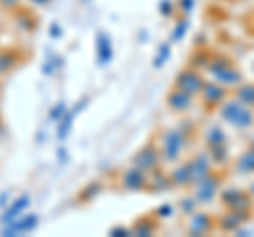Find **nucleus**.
<instances>
[{"label": "nucleus", "mask_w": 254, "mask_h": 237, "mask_svg": "<svg viewBox=\"0 0 254 237\" xmlns=\"http://www.w3.org/2000/svg\"><path fill=\"white\" fill-rule=\"evenodd\" d=\"M205 72H208V76L212 78V81L225 85L227 89H235V87L244 81V72L235 66L233 59H229L227 55H222V53H212L210 55Z\"/></svg>", "instance_id": "nucleus-1"}, {"label": "nucleus", "mask_w": 254, "mask_h": 237, "mask_svg": "<svg viewBox=\"0 0 254 237\" xmlns=\"http://www.w3.org/2000/svg\"><path fill=\"white\" fill-rule=\"evenodd\" d=\"M218 117L222 118V123H227L229 127L240 129V131L254 127V108L240 102L235 96L227 98L218 106Z\"/></svg>", "instance_id": "nucleus-2"}, {"label": "nucleus", "mask_w": 254, "mask_h": 237, "mask_svg": "<svg viewBox=\"0 0 254 237\" xmlns=\"http://www.w3.org/2000/svg\"><path fill=\"white\" fill-rule=\"evenodd\" d=\"M189 144V131L182 127H172L161 131L159 136V151H161L163 163H176L180 159V155L185 153V148Z\"/></svg>", "instance_id": "nucleus-3"}, {"label": "nucleus", "mask_w": 254, "mask_h": 237, "mask_svg": "<svg viewBox=\"0 0 254 237\" xmlns=\"http://www.w3.org/2000/svg\"><path fill=\"white\" fill-rule=\"evenodd\" d=\"M220 203L225 210H235V212H250L254 214V197L250 191L240 186H229V188H220Z\"/></svg>", "instance_id": "nucleus-4"}, {"label": "nucleus", "mask_w": 254, "mask_h": 237, "mask_svg": "<svg viewBox=\"0 0 254 237\" xmlns=\"http://www.w3.org/2000/svg\"><path fill=\"white\" fill-rule=\"evenodd\" d=\"M203 83H205V78L203 74L199 72L197 68L193 66H189V68H182L180 72L176 74V81H174V87L180 91H185L189 93V96H199L201 89H203Z\"/></svg>", "instance_id": "nucleus-5"}, {"label": "nucleus", "mask_w": 254, "mask_h": 237, "mask_svg": "<svg viewBox=\"0 0 254 237\" xmlns=\"http://www.w3.org/2000/svg\"><path fill=\"white\" fill-rule=\"evenodd\" d=\"M220 184H222V178L218 176V174H214V172L210 174V176H205L201 182H197L193 186V197L197 199V203L199 205L212 203L220 193Z\"/></svg>", "instance_id": "nucleus-6"}, {"label": "nucleus", "mask_w": 254, "mask_h": 237, "mask_svg": "<svg viewBox=\"0 0 254 237\" xmlns=\"http://www.w3.org/2000/svg\"><path fill=\"white\" fill-rule=\"evenodd\" d=\"M187 165H189V174H190V186L201 182L205 176H210V174L214 172V161H212L208 151H201V153L193 155L187 161Z\"/></svg>", "instance_id": "nucleus-7"}, {"label": "nucleus", "mask_w": 254, "mask_h": 237, "mask_svg": "<svg viewBox=\"0 0 254 237\" xmlns=\"http://www.w3.org/2000/svg\"><path fill=\"white\" fill-rule=\"evenodd\" d=\"M161 151H159V146L155 144V142H148V144H144L142 148H138L136 155H133L131 163L138 165V168H142L144 172H155L159 170V165H161Z\"/></svg>", "instance_id": "nucleus-8"}, {"label": "nucleus", "mask_w": 254, "mask_h": 237, "mask_svg": "<svg viewBox=\"0 0 254 237\" xmlns=\"http://www.w3.org/2000/svg\"><path fill=\"white\" fill-rule=\"evenodd\" d=\"M121 188L131 191V193L146 191L148 188V172H144L142 168L131 163V168L123 170V174H121Z\"/></svg>", "instance_id": "nucleus-9"}, {"label": "nucleus", "mask_w": 254, "mask_h": 237, "mask_svg": "<svg viewBox=\"0 0 254 237\" xmlns=\"http://www.w3.org/2000/svg\"><path fill=\"white\" fill-rule=\"evenodd\" d=\"M199 98H201L205 108H218L222 102L229 98V93H227V87L225 85H220L216 81H205L203 83V89L199 93Z\"/></svg>", "instance_id": "nucleus-10"}, {"label": "nucleus", "mask_w": 254, "mask_h": 237, "mask_svg": "<svg viewBox=\"0 0 254 237\" xmlns=\"http://www.w3.org/2000/svg\"><path fill=\"white\" fill-rule=\"evenodd\" d=\"M214 229H216V218L205 214V212H193V214L189 216V225H187V233L189 235H208L212 233Z\"/></svg>", "instance_id": "nucleus-11"}, {"label": "nucleus", "mask_w": 254, "mask_h": 237, "mask_svg": "<svg viewBox=\"0 0 254 237\" xmlns=\"http://www.w3.org/2000/svg\"><path fill=\"white\" fill-rule=\"evenodd\" d=\"M250 212H235V210H225V214L216 218V229L225 233H235L250 220Z\"/></svg>", "instance_id": "nucleus-12"}, {"label": "nucleus", "mask_w": 254, "mask_h": 237, "mask_svg": "<svg viewBox=\"0 0 254 237\" xmlns=\"http://www.w3.org/2000/svg\"><path fill=\"white\" fill-rule=\"evenodd\" d=\"M38 227V214H21L13 220V223L4 225L2 235L4 237H15L21 233H32Z\"/></svg>", "instance_id": "nucleus-13"}, {"label": "nucleus", "mask_w": 254, "mask_h": 237, "mask_svg": "<svg viewBox=\"0 0 254 237\" xmlns=\"http://www.w3.org/2000/svg\"><path fill=\"white\" fill-rule=\"evenodd\" d=\"M193 104H195V96H189V93L176 89V87H174L168 96H165V106H168L172 113H176V115L189 113V110L193 108Z\"/></svg>", "instance_id": "nucleus-14"}, {"label": "nucleus", "mask_w": 254, "mask_h": 237, "mask_svg": "<svg viewBox=\"0 0 254 237\" xmlns=\"http://www.w3.org/2000/svg\"><path fill=\"white\" fill-rule=\"evenodd\" d=\"M95 59L100 66H106L113 61V38L106 32H98L95 36Z\"/></svg>", "instance_id": "nucleus-15"}, {"label": "nucleus", "mask_w": 254, "mask_h": 237, "mask_svg": "<svg viewBox=\"0 0 254 237\" xmlns=\"http://www.w3.org/2000/svg\"><path fill=\"white\" fill-rule=\"evenodd\" d=\"M28 205H30V195H19L17 199H13L9 205H6V210L2 212V216H0V223H2V227L13 223L17 216H21L23 212L28 210Z\"/></svg>", "instance_id": "nucleus-16"}, {"label": "nucleus", "mask_w": 254, "mask_h": 237, "mask_svg": "<svg viewBox=\"0 0 254 237\" xmlns=\"http://www.w3.org/2000/svg\"><path fill=\"white\" fill-rule=\"evenodd\" d=\"M233 172L240 176H254V146L250 144L244 153H240L233 161Z\"/></svg>", "instance_id": "nucleus-17"}, {"label": "nucleus", "mask_w": 254, "mask_h": 237, "mask_svg": "<svg viewBox=\"0 0 254 237\" xmlns=\"http://www.w3.org/2000/svg\"><path fill=\"white\" fill-rule=\"evenodd\" d=\"M87 104V98L81 100V104L74 106V108H68V113L64 115L60 121H58V140H66L68 138V133L70 129H72V123H74V118L78 117V113H81V108Z\"/></svg>", "instance_id": "nucleus-18"}, {"label": "nucleus", "mask_w": 254, "mask_h": 237, "mask_svg": "<svg viewBox=\"0 0 254 237\" xmlns=\"http://www.w3.org/2000/svg\"><path fill=\"white\" fill-rule=\"evenodd\" d=\"M170 188H174L172 180H170V172H161V168H159V170L148 174V188L146 191H150V193H165V191H170Z\"/></svg>", "instance_id": "nucleus-19"}, {"label": "nucleus", "mask_w": 254, "mask_h": 237, "mask_svg": "<svg viewBox=\"0 0 254 237\" xmlns=\"http://www.w3.org/2000/svg\"><path fill=\"white\" fill-rule=\"evenodd\" d=\"M203 142H205V148H216V146L229 144V138H227V131L220 125H208V129L203 131Z\"/></svg>", "instance_id": "nucleus-20"}, {"label": "nucleus", "mask_w": 254, "mask_h": 237, "mask_svg": "<svg viewBox=\"0 0 254 237\" xmlns=\"http://www.w3.org/2000/svg\"><path fill=\"white\" fill-rule=\"evenodd\" d=\"M157 229H159V223L153 216H140V218H136V223L131 225V233H133V237H150L157 233Z\"/></svg>", "instance_id": "nucleus-21"}, {"label": "nucleus", "mask_w": 254, "mask_h": 237, "mask_svg": "<svg viewBox=\"0 0 254 237\" xmlns=\"http://www.w3.org/2000/svg\"><path fill=\"white\" fill-rule=\"evenodd\" d=\"M170 180H172V186H174V188H189V186H190V174H189L187 161L180 163L178 168H172Z\"/></svg>", "instance_id": "nucleus-22"}, {"label": "nucleus", "mask_w": 254, "mask_h": 237, "mask_svg": "<svg viewBox=\"0 0 254 237\" xmlns=\"http://www.w3.org/2000/svg\"><path fill=\"white\" fill-rule=\"evenodd\" d=\"M233 96L240 100V102H244V104H248V106L254 108V83L242 81V83L233 89Z\"/></svg>", "instance_id": "nucleus-23"}, {"label": "nucleus", "mask_w": 254, "mask_h": 237, "mask_svg": "<svg viewBox=\"0 0 254 237\" xmlns=\"http://www.w3.org/2000/svg\"><path fill=\"white\" fill-rule=\"evenodd\" d=\"M100 193H102V182H100V180H93V182H89L81 193H78V201H81V203H89Z\"/></svg>", "instance_id": "nucleus-24"}, {"label": "nucleus", "mask_w": 254, "mask_h": 237, "mask_svg": "<svg viewBox=\"0 0 254 237\" xmlns=\"http://www.w3.org/2000/svg\"><path fill=\"white\" fill-rule=\"evenodd\" d=\"M17 53L15 51H0V74H6L9 70H13L17 66Z\"/></svg>", "instance_id": "nucleus-25"}, {"label": "nucleus", "mask_w": 254, "mask_h": 237, "mask_svg": "<svg viewBox=\"0 0 254 237\" xmlns=\"http://www.w3.org/2000/svg\"><path fill=\"white\" fill-rule=\"evenodd\" d=\"M170 55H172V49H170V43H163V45H159V51L155 53V58H153V68H163L165 64H168V59H170Z\"/></svg>", "instance_id": "nucleus-26"}, {"label": "nucleus", "mask_w": 254, "mask_h": 237, "mask_svg": "<svg viewBox=\"0 0 254 237\" xmlns=\"http://www.w3.org/2000/svg\"><path fill=\"white\" fill-rule=\"evenodd\" d=\"M189 17H180L178 21H176V26H174V30H172V36H170V41L172 43H178V41H182V38L187 36V30H189Z\"/></svg>", "instance_id": "nucleus-27"}, {"label": "nucleus", "mask_w": 254, "mask_h": 237, "mask_svg": "<svg viewBox=\"0 0 254 237\" xmlns=\"http://www.w3.org/2000/svg\"><path fill=\"white\" fill-rule=\"evenodd\" d=\"M205 151L210 153L214 165H222V163H227V161H229V144H225V146H216V148H205Z\"/></svg>", "instance_id": "nucleus-28"}, {"label": "nucleus", "mask_w": 254, "mask_h": 237, "mask_svg": "<svg viewBox=\"0 0 254 237\" xmlns=\"http://www.w3.org/2000/svg\"><path fill=\"white\" fill-rule=\"evenodd\" d=\"M66 113H68V104H66V102H58V104H55V106L49 110V121L58 123Z\"/></svg>", "instance_id": "nucleus-29"}, {"label": "nucleus", "mask_w": 254, "mask_h": 237, "mask_svg": "<svg viewBox=\"0 0 254 237\" xmlns=\"http://www.w3.org/2000/svg\"><path fill=\"white\" fill-rule=\"evenodd\" d=\"M210 55L212 53H208V51H197L195 55H193V59H190V66L193 68H203L205 70V66H208V59H210Z\"/></svg>", "instance_id": "nucleus-30"}, {"label": "nucleus", "mask_w": 254, "mask_h": 237, "mask_svg": "<svg viewBox=\"0 0 254 237\" xmlns=\"http://www.w3.org/2000/svg\"><path fill=\"white\" fill-rule=\"evenodd\" d=\"M62 64H64V59H62V58H55V55H51V58L47 59V64L43 66V74H47V76L53 74L55 70H60V68H62Z\"/></svg>", "instance_id": "nucleus-31"}, {"label": "nucleus", "mask_w": 254, "mask_h": 237, "mask_svg": "<svg viewBox=\"0 0 254 237\" xmlns=\"http://www.w3.org/2000/svg\"><path fill=\"white\" fill-rule=\"evenodd\" d=\"M197 205H199V203H197V199H195L193 195H190V197H185V199H180V210L185 212L187 216H190L193 212H197Z\"/></svg>", "instance_id": "nucleus-32"}, {"label": "nucleus", "mask_w": 254, "mask_h": 237, "mask_svg": "<svg viewBox=\"0 0 254 237\" xmlns=\"http://www.w3.org/2000/svg\"><path fill=\"white\" fill-rule=\"evenodd\" d=\"M174 11H176V2L174 0H161L159 2V13L163 17H174Z\"/></svg>", "instance_id": "nucleus-33"}, {"label": "nucleus", "mask_w": 254, "mask_h": 237, "mask_svg": "<svg viewBox=\"0 0 254 237\" xmlns=\"http://www.w3.org/2000/svg\"><path fill=\"white\" fill-rule=\"evenodd\" d=\"M108 235H110V237H133L131 227H123V225L108 229Z\"/></svg>", "instance_id": "nucleus-34"}, {"label": "nucleus", "mask_w": 254, "mask_h": 237, "mask_svg": "<svg viewBox=\"0 0 254 237\" xmlns=\"http://www.w3.org/2000/svg\"><path fill=\"white\" fill-rule=\"evenodd\" d=\"M176 6H178V11H180V13L187 17V15L195 9V0H178Z\"/></svg>", "instance_id": "nucleus-35"}, {"label": "nucleus", "mask_w": 254, "mask_h": 237, "mask_svg": "<svg viewBox=\"0 0 254 237\" xmlns=\"http://www.w3.org/2000/svg\"><path fill=\"white\" fill-rule=\"evenodd\" d=\"M174 214V208L170 203H163V205H159V208L155 210V216H159V218H170Z\"/></svg>", "instance_id": "nucleus-36"}, {"label": "nucleus", "mask_w": 254, "mask_h": 237, "mask_svg": "<svg viewBox=\"0 0 254 237\" xmlns=\"http://www.w3.org/2000/svg\"><path fill=\"white\" fill-rule=\"evenodd\" d=\"M19 2H21V0H0V4H2L4 9H15Z\"/></svg>", "instance_id": "nucleus-37"}, {"label": "nucleus", "mask_w": 254, "mask_h": 237, "mask_svg": "<svg viewBox=\"0 0 254 237\" xmlns=\"http://www.w3.org/2000/svg\"><path fill=\"white\" fill-rule=\"evenodd\" d=\"M62 36V28L58 23H51V38H60Z\"/></svg>", "instance_id": "nucleus-38"}, {"label": "nucleus", "mask_w": 254, "mask_h": 237, "mask_svg": "<svg viewBox=\"0 0 254 237\" xmlns=\"http://www.w3.org/2000/svg\"><path fill=\"white\" fill-rule=\"evenodd\" d=\"M58 159H62V163H66V161H68V155H66V148H60V153H58Z\"/></svg>", "instance_id": "nucleus-39"}, {"label": "nucleus", "mask_w": 254, "mask_h": 237, "mask_svg": "<svg viewBox=\"0 0 254 237\" xmlns=\"http://www.w3.org/2000/svg\"><path fill=\"white\" fill-rule=\"evenodd\" d=\"M30 2H34V4H49L51 0H30Z\"/></svg>", "instance_id": "nucleus-40"}, {"label": "nucleus", "mask_w": 254, "mask_h": 237, "mask_svg": "<svg viewBox=\"0 0 254 237\" xmlns=\"http://www.w3.org/2000/svg\"><path fill=\"white\" fill-rule=\"evenodd\" d=\"M250 30H252V34H254V13H252V26H250Z\"/></svg>", "instance_id": "nucleus-41"}, {"label": "nucleus", "mask_w": 254, "mask_h": 237, "mask_svg": "<svg viewBox=\"0 0 254 237\" xmlns=\"http://www.w3.org/2000/svg\"><path fill=\"white\" fill-rule=\"evenodd\" d=\"M250 144H252V146H254V140H252V142H250Z\"/></svg>", "instance_id": "nucleus-42"}, {"label": "nucleus", "mask_w": 254, "mask_h": 237, "mask_svg": "<svg viewBox=\"0 0 254 237\" xmlns=\"http://www.w3.org/2000/svg\"><path fill=\"white\" fill-rule=\"evenodd\" d=\"M0 127H2V121H0Z\"/></svg>", "instance_id": "nucleus-43"}]
</instances>
